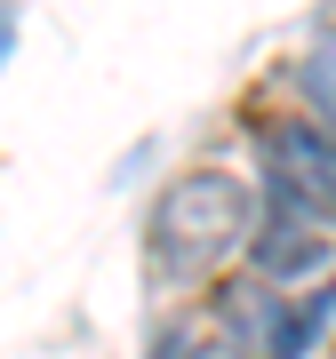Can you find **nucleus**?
I'll return each instance as SVG.
<instances>
[{
	"instance_id": "1",
	"label": "nucleus",
	"mask_w": 336,
	"mask_h": 359,
	"mask_svg": "<svg viewBox=\"0 0 336 359\" xmlns=\"http://www.w3.org/2000/svg\"><path fill=\"white\" fill-rule=\"evenodd\" d=\"M248 240V184L224 168H193L176 176L153 208V256L168 271H208L217 256H233Z\"/></svg>"
},
{
	"instance_id": "2",
	"label": "nucleus",
	"mask_w": 336,
	"mask_h": 359,
	"mask_svg": "<svg viewBox=\"0 0 336 359\" xmlns=\"http://www.w3.org/2000/svg\"><path fill=\"white\" fill-rule=\"evenodd\" d=\"M248 256H257L264 287H297V280H312V271H328V256H336L328 216L312 200H297L288 184H264V224L248 231Z\"/></svg>"
},
{
	"instance_id": "3",
	"label": "nucleus",
	"mask_w": 336,
	"mask_h": 359,
	"mask_svg": "<svg viewBox=\"0 0 336 359\" xmlns=\"http://www.w3.org/2000/svg\"><path fill=\"white\" fill-rule=\"evenodd\" d=\"M257 144H264L272 184H288L297 200H312L336 224V128L328 120H264Z\"/></svg>"
},
{
	"instance_id": "4",
	"label": "nucleus",
	"mask_w": 336,
	"mask_h": 359,
	"mask_svg": "<svg viewBox=\"0 0 336 359\" xmlns=\"http://www.w3.org/2000/svg\"><path fill=\"white\" fill-rule=\"evenodd\" d=\"M328 320H336V287H312V295H297V304H272L264 287L233 295V327H248L257 359H304L328 335Z\"/></svg>"
},
{
	"instance_id": "5",
	"label": "nucleus",
	"mask_w": 336,
	"mask_h": 359,
	"mask_svg": "<svg viewBox=\"0 0 336 359\" xmlns=\"http://www.w3.org/2000/svg\"><path fill=\"white\" fill-rule=\"evenodd\" d=\"M297 80H304V96H312V112H321L328 128H336V32H328L321 48L304 56V72H297Z\"/></svg>"
},
{
	"instance_id": "6",
	"label": "nucleus",
	"mask_w": 336,
	"mask_h": 359,
	"mask_svg": "<svg viewBox=\"0 0 336 359\" xmlns=\"http://www.w3.org/2000/svg\"><path fill=\"white\" fill-rule=\"evenodd\" d=\"M8 48H16V8L0 0V65H8Z\"/></svg>"
}]
</instances>
